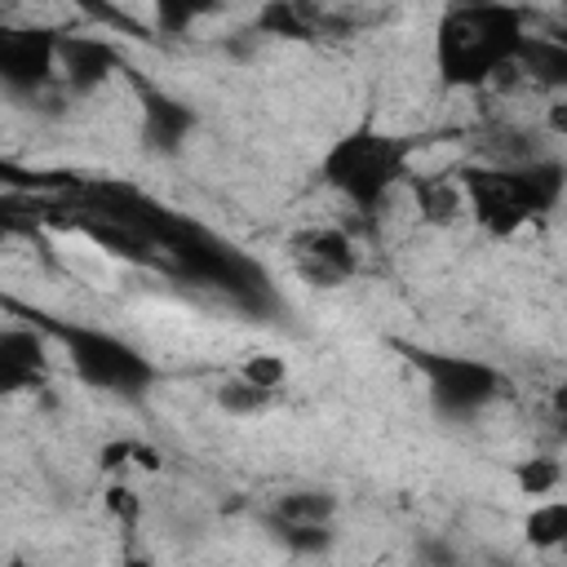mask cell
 I'll list each match as a JSON object with an SVG mask.
<instances>
[{"label":"cell","instance_id":"6da1fadb","mask_svg":"<svg viewBox=\"0 0 567 567\" xmlns=\"http://www.w3.org/2000/svg\"><path fill=\"white\" fill-rule=\"evenodd\" d=\"M527 40V18L514 4H452L434 27V71L447 89H487Z\"/></svg>","mask_w":567,"mask_h":567},{"label":"cell","instance_id":"7a4b0ae2","mask_svg":"<svg viewBox=\"0 0 567 567\" xmlns=\"http://www.w3.org/2000/svg\"><path fill=\"white\" fill-rule=\"evenodd\" d=\"M412 137L399 133H381V128H350L341 133L323 159H319V182L332 186L341 199H350L359 213H377L390 190L408 177V159H412Z\"/></svg>","mask_w":567,"mask_h":567},{"label":"cell","instance_id":"3957f363","mask_svg":"<svg viewBox=\"0 0 567 567\" xmlns=\"http://www.w3.org/2000/svg\"><path fill=\"white\" fill-rule=\"evenodd\" d=\"M44 332L66 350L71 372H75L84 385H93V390L133 399V394H142V390L155 385V363H151L133 341H124V337L111 332V328L44 319Z\"/></svg>","mask_w":567,"mask_h":567},{"label":"cell","instance_id":"277c9868","mask_svg":"<svg viewBox=\"0 0 567 567\" xmlns=\"http://www.w3.org/2000/svg\"><path fill=\"white\" fill-rule=\"evenodd\" d=\"M399 350L425 381L430 408L447 421H470L487 412L496 399H509V377L487 359L452 354V350H421V346H399Z\"/></svg>","mask_w":567,"mask_h":567},{"label":"cell","instance_id":"5b68a950","mask_svg":"<svg viewBox=\"0 0 567 567\" xmlns=\"http://www.w3.org/2000/svg\"><path fill=\"white\" fill-rule=\"evenodd\" d=\"M487 177L496 182V190L527 217H545L558 208L563 190H567V164L563 159H549V155H532V159H518V164H483Z\"/></svg>","mask_w":567,"mask_h":567},{"label":"cell","instance_id":"8992f818","mask_svg":"<svg viewBox=\"0 0 567 567\" xmlns=\"http://www.w3.org/2000/svg\"><path fill=\"white\" fill-rule=\"evenodd\" d=\"M58 75V31H4L0 35V80L9 93H35Z\"/></svg>","mask_w":567,"mask_h":567},{"label":"cell","instance_id":"52a82bcc","mask_svg":"<svg viewBox=\"0 0 567 567\" xmlns=\"http://www.w3.org/2000/svg\"><path fill=\"white\" fill-rule=\"evenodd\" d=\"M292 261L315 288H337L359 270L354 239L341 226H306L292 235Z\"/></svg>","mask_w":567,"mask_h":567},{"label":"cell","instance_id":"ba28073f","mask_svg":"<svg viewBox=\"0 0 567 567\" xmlns=\"http://www.w3.org/2000/svg\"><path fill=\"white\" fill-rule=\"evenodd\" d=\"M124 66V53L106 35H58V75L71 84V93L102 89Z\"/></svg>","mask_w":567,"mask_h":567},{"label":"cell","instance_id":"9c48e42d","mask_svg":"<svg viewBox=\"0 0 567 567\" xmlns=\"http://www.w3.org/2000/svg\"><path fill=\"white\" fill-rule=\"evenodd\" d=\"M44 341H49V332H35V328L0 332V390L22 394V390L44 385V368H49Z\"/></svg>","mask_w":567,"mask_h":567},{"label":"cell","instance_id":"30bf717a","mask_svg":"<svg viewBox=\"0 0 567 567\" xmlns=\"http://www.w3.org/2000/svg\"><path fill=\"white\" fill-rule=\"evenodd\" d=\"M195 128V111L186 102H177L173 93H159V89H142V137L151 151L168 155L177 151Z\"/></svg>","mask_w":567,"mask_h":567},{"label":"cell","instance_id":"8fae6325","mask_svg":"<svg viewBox=\"0 0 567 567\" xmlns=\"http://www.w3.org/2000/svg\"><path fill=\"white\" fill-rule=\"evenodd\" d=\"M514 66L523 71V80L532 89H545V93H567V35H536L527 31Z\"/></svg>","mask_w":567,"mask_h":567},{"label":"cell","instance_id":"7c38bea8","mask_svg":"<svg viewBox=\"0 0 567 567\" xmlns=\"http://www.w3.org/2000/svg\"><path fill=\"white\" fill-rule=\"evenodd\" d=\"M266 518L292 523V527H332V518H337V496L323 492V487H297V492L275 496V505H270Z\"/></svg>","mask_w":567,"mask_h":567},{"label":"cell","instance_id":"4fadbf2b","mask_svg":"<svg viewBox=\"0 0 567 567\" xmlns=\"http://www.w3.org/2000/svg\"><path fill=\"white\" fill-rule=\"evenodd\" d=\"M523 540L532 549L558 554L567 545V496H545L532 501V509L523 514Z\"/></svg>","mask_w":567,"mask_h":567},{"label":"cell","instance_id":"5bb4252c","mask_svg":"<svg viewBox=\"0 0 567 567\" xmlns=\"http://www.w3.org/2000/svg\"><path fill=\"white\" fill-rule=\"evenodd\" d=\"M416 208L425 221H456L461 213H470V199H465V186L452 182V177H425L416 182Z\"/></svg>","mask_w":567,"mask_h":567},{"label":"cell","instance_id":"9a60e30c","mask_svg":"<svg viewBox=\"0 0 567 567\" xmlns=\"http://www.w3.org/2000/svg\"><path fill=\"white\" fill-rule=\"evenodd\" d=\"M213 403L226 412V416H257V412H266L270 403H275V394H266V390H257V385H248L239 372H230L217 390H213Z\"/></svg>","mask_w":567,"mask_h":567},{"label":"cell","instance_id":"2e32d148","mask_svg":"<svg viewBox=\"0 0 567 567\" xmlns=\"http://www.w3.org/2000/svg\"><path fill=\"white\" fill-rule=\"evenodd\" d=\"M563 483V465L554 456H532V461H518L514 465V487L523 496H554V487Z\"/></svg>","mask_w":567,"mask_h":567},{"label":"cell","instance_id":"e0dca14e","mask_svg":"<svg viewBox=\"0 0 567 567\" xmlns=\"http://www.w3.org/2000/svg\"><path fill=\"white\" fill-rule=\"evenodd\" d=\"M266 527L275 532V540H279L288 554H306V558L328 554L332 540H337L332 527H292V523H275V518H266Z\"/></svg>","mask_w":567,"mask_h":567},{"label":"cell","instance_id":"ac0fdd59","mask_svg":"<svg viewBox=\"0 0 567 567\" xmlns=\"http://www.w3.org/2000/svg\"><path fill=\"white\" fill-rule=\"evenodd\" d=\"M310 18H315V9H297V4H266V9L257 13V22H261L266 35H292V40L315 35Z\"/></svg>","mask_w":567,"mask_h":567},{"label":"cell","instance_id":"d6986e66","mask_svg":"<svg viewBox=\"0 0 567 567\" xmlns=\"http://www.w3.org/2000/svg\"><path fill=\"white\" fill-rule=\"evenodd\" d=\"M235 372H239L248 385L266 390V394H279V390H284V381H288V363H284V354H266V350L248 354Z\"/></svg>","mask_w":567,"mask_h":567},{"label":"cell","instance_id":"ffe728a7","mask_svg":"<svg viewBox=\"0 0 567 567\" xmlns=\"http://www.w3.org/2000/svg\"><path fill=\"white\" fill-rule=\"evenodd\" d=\"M213 9H199V4H155V27L159 35H186L190 22L208 18Z\"/></svg>","mask_w":567,"mask_h":567},{"label":"cell","instance_id":"44dd1931","mask_svg":"<svg viewBox=\"0 0 567 567\" xmlns=\"http://www.w3.org/2000/svg\"><path fill=\"white\" fill-rule=\"evenodd\" d=\"M97 465H102V470H124V465H133V439L106 443V447L97 452Z\"/></svg>","mask_w":567,"mask_h":567},{"label":"cell","instance_id":"7402d4cb","mask_svg":"<svg viewBox=\"0 0 567 567\" xmlns=\"http://www.w3.org/2000/svg\"><path fill=\"white\" fill-rule=\"evenodd\" d=\"M133 470L159 474V470H164V456H159V447H151V443H137V439H133Z\"/></svg>","mask_w":567,"mask_h":567},{"label":"cell","instance_id":"603a6c76","mask_svg":"<svg viewBox=\"0 0 567 567\" xmlns=\"http://www.w3.org/2000/svg\"><path fill=\"white\" fill-rule=\"evenodd\" d=\"M545 128H549L554 137H567V97H549V106H545Z\"/></svg>","mask_w":567,"mask_h":567},{"label":"cell","instance_id":"cb8c5ba5","mask_svg":"<svg viewBox=\"0 0 567 567\" xmlns=\"http://www.w3.org/2000/svg\"><path fill=\"white\" fill-rule=\"evenodd\" d=\"M106 505H111L115 514H124V518H133V514H137V501H133V492H128V487H111V492H106Z\"/></svg>","mask_w":567,"mask_h":567},{"label":"cell","instance_id":"d4e9b609","mask_svg":"<svg viewBox=\"0 0 567 567\" xmlns=\"http://www.w3.org/2000/svg\"><path fill=\"white\" fill-rule=\"evenodd\" d=\"M549 403H554V416H558V425L567 421V377L554 385V394H549Z\"/></svg>","mask_w":567,"mask_h":567},{"label":"cell","instance_id":"484cf974","mask_svg":"<svg viewBox=\"0 0 567 567\" xmlns=\"http://www.w3.org/2000/svg\"><path fill=\"white\" fill-rule=\"evenodd\" d=\"M124 567H155L151 558H124Z\"/></svg>","mask_w":567,"mask_h":567},{"label":"cell","instance_id":"4316f807","mask_svg":"<svg viewBox=\"0 0 567 567\" xmlns=\"http://www.w3.org/2000/svg\"><path fill=\"white\" fill-rule=\"evenodd\" d=\"M558 554H563V563H567V545H563V549H558Z\"/></svg>","mask_w":567,"mask_h":567},{"label":"cell","instance_id":"83f0119b","mask_svg":"<svg viewBox=\"0 0 567 567\" xmlns=\"http://www.w3.org/2000/svg\"><path fill=\"white\" fill-rule=\"evenodd\" d=\"M563 439H567V421H563Z\"/></svg>","mask_w":567,"mask_h":567}]
</instances>
